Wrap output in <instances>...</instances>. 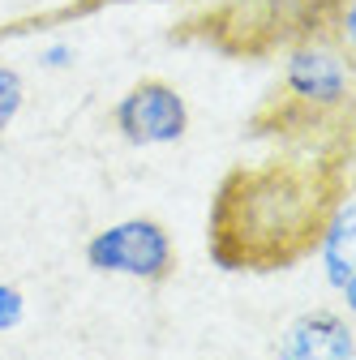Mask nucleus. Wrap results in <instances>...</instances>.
I'll return each mask as SVG.
<instances>
[{"label":"nucleus","instance_id":"obj_1","mask_svg":"<svg viewBox=\"0 0 356 360\" xmlns=\"http://www.w3.org/2000/svg\"><path fill=\"white\" fill-rule=\"evenodd\" d=\"M343 180L326 159L232 167L210 202V257L224 270H288L318 253Z\"/></svg>","mask_w":356,"mask_h":360},{"label":"nucleus","instance_id":"obj_2","mask_svg":"<svg viewBox=\"0 0 356 360\" xmlns=\"http://www.w3.org/2000/svg\"><path fill=\"white\" fill-rule=\"evenodd\" d=\"M348 0H228L219 13L202 18V39H219L236 52H262L271 43H305L318 39L331 22H339Z\"/></svg>","mask_w":356,"mask_h":360},{"label":"nucleus","instance_id":"obj_3","mask_svg":"<svg viewBox=\"0 0 356 360\" xmlns=\"http://www.w3.org/2000/svg\"><path fill=\"white\" fill-rule=\"evenodd\" d=\"M86 262L103 275L159 283L176 270V245L159 219H120L86 245Z\"/></svg>","mask_w":356,"mask_h":360},{"label":"nucleus","instance_id":"obj_4","mask_svg":"<svg viewBox=\"0 0 356 360\" xmlns=\"http://www.w3.org/2000/svg\"><path fill=\"white\" fill-rule=\"evenodd\" d=\"M112 124L129 146H172L189 133V103L172 82L142 77L116 99Z\"/></svg>","mask_w":356,"mask_h":360},{"label":"nucleus","instance_id":"obj_5","mask_svg":"<svg viewBox=\"0 0 356 360\" xmlns=\"http://www.w3.org/2000/svg\"><path fill=\"white\" fill-rule=\"evenodd\" d=\"M284 95L292 108L314 112V116L343 108L352 95V60L322 39L292 43L288 65H284Z\"/></svg>","mask_w":356,"mask_h":360},{"label":"nucleus","instance_id":"obj_6","mask_svg":"<svg viewBox=\"0 0 356 360\" xmlns=\"http://www.w3.org/2000/svg\"><path fill=\"white\" fill-rule=\"evenodd\" d=\"M279 360H356V326L343 313H300L275 347Z\"/></svg>","mask_w":356,"mask_h":360},{"label":"nucleus","instance_id":"obj_7","mask_svg":"<svg viewBox=\"0 0 356 360\" xmlns=\"http://www.w3.org/2000/svg\"><path fill=\"white\" fill-rule=\"evenodd\" d=\"M322 279L339 292L356 275V198H339V206L326 219V232L318 240Z\"/></svg>","mask_w":356,"mask_h":360},{"label":"nucleus","instance_id":"obj_8","mask_svg":"<svg viewBox=\"0 0 356 360\" xmlns=\"http://www.w3.org/2000/svg\"><path fill=\"white\" fill-rule=\"evenodd\" d=\"M22 103H26V82H22V73L9 69V65H0V129H9L18 120Z\"/></svg>","mask_w":356,"mask_h":360},{"label":"nucleus","instance_id":"obj_9","mask_svg":"<svg viewBox=\"0 0 356 360\" xmlns=\"http://www.w3.org/2000/svg\"><path fill=\"white\" fill-rule=\"evenodd\" d=\"M22 318H26V296L13 283H0V335L13 330Z\"/></svg>","mask_w":356,"mask_h":360},{"label":"nucleus","instance_id":"obj_10","mask_svg":"<svg viewBox=\"0 0 356 360\" xmlns=\"http://www.w3.org/2000/svg\"><path fill=\"white\" fill-rule=\"evenodd\" d=\"M335 30L343 34V43H348V48L356 52V0H348V5H343V13H339Z\"/></svg>","mask_w":356,"mask_h":360},{"label":"nucleus","instance_id":"obj_11","mask_svg":"<svg viewBox=\"0 0 356 360\" xmlns=\"http://www.w3.org/2000/svg\"><path fill=\"white\" fill-rule=\"evenodd\" d=\"M43 65H48V69H69V65H73V48H65V43H52V48L43 52Z\"/></svg>","mask_w":356,"mask_h":360},{"label":"nucleus","instance_id":"obj_12","mask_svg":"<svg viewBox=\"0 0 356 360\" xmlns=\"http://www.w3.org/2000/svg\"><path fill=\"white\" fill-rule=\"evenodd\" d=\"M339 296H343V313H348V318H356V275L339 288Z\"/></svg>","mask_w":356,"mask_h":360},{"label":"nucleus","instance_id":"obj_13","mask_svg":"<svg viewBox=\"0 0 356 360\" xmlns=\"http://www.w3.org/2000/svg\"><path fill=\"white\" fill-rule=\"evenodd\" d=\"M99 5H116V0H82V9H99Z\"/></svg>","mask_w":356,"mask_h":360}]
</instances>
